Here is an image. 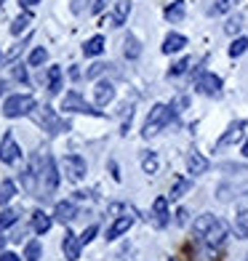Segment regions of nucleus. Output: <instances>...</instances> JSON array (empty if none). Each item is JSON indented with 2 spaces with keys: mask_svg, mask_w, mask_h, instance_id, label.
Instances as JSON below:
<instances>
[{
  "mask_svg": "<svg viewBox=\"0 0 248 261\" xmlns=\"http://www.w3.org/2000/svg\"><path fill=\"white\" fill-rule=\"evenodd\" d=\"M51 224H54V219L48 216V213H43V211H35L32 213V229L38 232V234H45L51 229Z\"/></svg>",
  "mask_w": 248,
  "mask_h": 261,
  "instance_id": "nucleus-19",
  "label": "nucleus"
},
{
  "mask_svg": "<svg viewBox=\"0 0 248 261\" xmlns=\"http://www.w3.org/2000/svg\"><path fill=\"white\" fill-rule=\"evenodd\" d=\"M171 221V213H168V197H158L155 203H152V224H155L158 229L168 227Z\"/></svg>",
  "mask_w": 248,
  "mask_h": 261,
  "instance_id": "nucleus-11",
  "label": "nucleus"
},
{
  "mask_svg": "<svg viewBox=\"0 0 248 261\" xmlns=\"http://www.w3.org/2000/svg\"><path fill=\"white\" fill-rule=\"evenodd\" d=\"M80 237L72 234V232H64V240H62V251H64V258L67 261H78L80 258Z\"/></svg>",
  "mask_w": 248,
  "mask_h": 261,
  "instance_id": "nucleus-12",
  "label": "nucleus"
},
{
  "mask_svg": "<svg viewBox=\"0 0 248 261\" xmlns=\"http://www.w3.org/2000/svg\"><path fill=\"white\" fill-rule=\"evenodd\" d=\"M187 45V38L179 32H171V35H165V40H163V54H176V51H182Z\"/></svg>",
  "mask_w": 248,
  "mask_h": 261,
  "instance_id": "nucleus-17",
  "label": "nucleus"
},
{
  "mask_svg": "<svg viewBox=\"0 0 248 261\" xmlns=\"http://www.w3.org/2000/svg\"><path fill=\"white\" fill-rule=\"evenodd\" d=\"M173 120H176V115H173L171 107H165V104H155V107L150 110V115H147V123H144V130H141V136H144V139L158 136L160 130H163L165 125H171Z\"/></svg>",
  "mask_w": 248,
  "mask_h": 261,
  "instance_id": "nucleus-3",
  "label": "nucleus"
},
{
  "mask_svg": "<svg viewBox=\"0 0 248 261\" xmlns=\"http://www.w3.org/2000/svg\"><path fill=\"white\" fill-rule=\"evenodd\" d=\"M14 195H16L14 181H3V184H0V205L11 203V200H14Z\"/></svg>",
  "mask_w": 248,
  "mask_h": 261,
  "instance_id": "nucleus-26",
  "label": "nucleus"
},
{
  "mask_svg": "<svg viewBox=\"0 0 248 261\" xmlns=\"http://www.w3.org/2000/svg\"><path fill=\"white\" fill-rule=\"evenodd\" d=\"M131 227H134V216H120V219H115L112 227L107 229V240H117V237L126 234Z\"/></svg>",
  "mask_w": 248,
  "mask_h": 261,
  "instance_id": "nucleus-15",
  "label": "nucleus"
},
{
  "mask_svg": "<svg viewBox=\"0 0 248 261\" xmlns=\"http://www.w3.org/2000/svg\"><path fill=\"white\" fill-rule=\"evenodd\" d=\"M192 234H195V243L203 248V251L214 253L224 245V240L230 237V229L221 219H216L214 213H203L192 221Z\"/></svg>",
  "mask_w": 248,
  "mask_h": 261,
  "instance_id": "nucleus-1",
  "label": "nucleus"
},
{
  "mask_svg": "<svg viewBox=\"0 0 248 261\" xmlns=\"http://www.w3.org/2000/svg\"><path fill=\"white\" fill-rule=\"evenodd\" d=\"M30 21H32V16H30V14H21L19 19H14V24H11V35H21V32L27 30Z\"/></svg>",
  "mask_w": 248,
  "mask_h": 261,
  "instance_id": "nucleus-30",
  "label": "nucleus"
},
{
  "mask_svg": "<svg viewBox=\"0 0 248 261\" xmlns=\"http://www.w3.org/2000/svg\"><path fill=\"white\" fill-rule=\"evenodd\" d=\"M16 219H19V211H16V208H8V211H3V213H0V229L11 227V224H16Z\"/></svg>",
  "mask_w": 248,
  "mask_h": 261,
  "instance_id": "nucleus-29",
  "label": "nucleus"
},
{
  "mask_svg": "<svg viewBox=\"0 0 248 261\" xmlns=\"http://www.w3.org/2000/svg\"><path fill=\"white\" fill-rule=\"evenodd\" d=\"M14 75H16V80H21V83H27V69L21 67V64H16V69H14Z\"/></svg>",
  "mask_w": 248,
  "mask_h": 261,
  "instance_id": "nucleus-40",
  "label": "nucleus"
},
{
  "mask_svg": "<svg viewBox=\"0 0 248 261\" xmlns=\"http://www.w3.org/2000/svg\"><path fill=\"white\" fill-rule=\"evenodd\" d=\"M78 216V205L72 203V200H64V203H56L54 208V219L56 221H62V224H69Z\"/></svg>",
  "mask_w": 248,
  "mask_h": 261,
  "instance_id": "nucleus-13",
  "label": "nucleus"
},
{
  "mask_svg": "<svg viewBox=\"0 0 248 261\" xmlns=\"http://www.w3.org/2000/svg\"><path fill=\"white\" fill-rule=\"evenodd\" d=\"M192 189V179H184V176H176V181L171 187V200H179Z\"/></svg>",
  "mask_w": 248,
  "mask_h": 261,
  "instance_id": "nucleus-21",
  "label": "nucleus"
},
{
  "mask_svg": "<svg viewBox=\"0 0 248 261\" xmlns=\"http://www.w3.org/2000/svg\"><path fill=\"white\" fill-rule=\"evenodd\" d=\"M187 168H190L192 176H203L211 168V163L200 155V152H190V155H187Z\"/></svg>",
  "mask_w": 248,
  "mask_h": 261,
  "instance_id": "nucleus-14",
  "label": "nucleus"
},
{
  "mask_svg": "<svg viewBox=\"0 0 248 261\" xmlns=\"http://www.w3.org/2000/svg\"><path fill=\"white\" fill-rule=\"evenodd\" d=\"M190 64H192V59H179L176 64H171V69H168V77H179V75H184Z\"/></svg>",
  "mask_w": 248,
  "mask_h": 261,
  "instance_id": "nucleus-31",
  "label": "nucleus"
},
{
  "mask_svg": "<svg viewBox=\"0 0 248 261\" xmlns=\"http://www.w3.org/2000/svg\"><path fill=\"white\" fill-rule=\"evenodd\" d=\"M62 171L69 181H80L83 176H86V160H83L80 155H67L62 160Z\"/></svg>",
  "mask_w": 248,
  "mask_h": 261,
  "instance_id": "nucleus-9",
  "label": "nucleus"
},
{
  "mask_svg": "<svg viewBox=\"0 0 248 261\" xmlns=\"http://www.w3.org/2000/svg\"><path fill=\"white\" fill-rule=\"evenodd\" d=\"M107 67H110V64H93V67L88 69V72H86V77H99V75H102Z\"/></svg>",
  "mask_w": 248,
  "mask_h": 261,
  "instance_id": "nucleus-38",
  "label": "nucleus"
},
{
  "mask_svg": "<svg viewBox=\"0 0 248 261\" xmlns=\"http://www.w3.org/2000/svg\"><path fill=\"white\" fill-rule=\"evenodd\" d=\"M240 152H243V158H248V139L243 141V147H240Z\"/></svg>",
  "mask_w": 248,
  "mask_h": 261,
  "instance_id": "nucleus-45",
  "label": "nucleus"
},
{
  "mask_svg": "<svg viewBox=\"0 0 248 261\" xmlns=\"http://www.w3.org/2000/svg\"><path fill=\"white\" fill-rule=\"evenodd\" d=\"M128 14H131V3H128V0H117V3H115V14H112V27H123Z\"/></svg>",
  "mask_w": 248,
  "mask_h": 261,
  "instance_id": "nucleus-18",
  "label": "nucleus"
},
{
  "mask_svg": "<svg viewBox=\"0 0 248 261\" xmlns=\"http://www.w3.org/2000/svg\"><path fill=\"white\" fill-rule=\"evenodd\" d=\"M62 110H64V112H83V115H102L99 110H93V107L83 99L78 91H69V93H67L64 101H62Z\"/></svg>",
  "mask_w": 248,
  "mask_h": 261,
  "instance_id": "nucleus-7",
  "label": "nucleus"
},
{
  "mask_svg": "<svg viewBox=\"0 0 248 261\" xmlns=\"http://www.w3.org/2000/svg\"><path fill=\"white\" fill-rule=\"evenodd\" d=\"M3 3H6V0H0V8H3Z\"/></svg>",
  "mask_w": 248,
  "mask_h": 261,
  "instance_id": "nucleus-47",
  "label": "nucleus"
},
{
  "mask_svg": "<svg viewBox=\"0 0 248 261\" xmlns=\"http://www.w3.org/2000/svg\"><path fill=\"white\" fill-rule=\"evenodd\" d=\"M168 261H179V258H168Z\"/></svg>",
  "mask_w": 248,
  "mask_h": 261,
  "instance_id": "nucleus-48",
  "label": "nucleus"
},
{
  "mask_svg": "<svg viewBox=\"0 0 248 261\" xmlns=\"http://www.w3.org/2000/svg\"><path fill=\"white\" fill-rule=\"evenodd\" d=\"M102 51H104V38H102V35L86 40V45H83V54H86V56H99Z\"/></svg>",
  "mask_w": 248,
  "mask_h": 261,
  "instance_id": "nucleus-22",
  "label": "nucleus"
},
{
  "mask_svg": "<svg viewBox=\"0 0 248 261\" xmlns=\"http://www.w3.org/2000/svg\"><path fill=\"white\" fill-rule=\"evenodd\" d=\"M184 14H187V3L184 0H173V3L165 8V19L171 21V24H176V21H182L184 19Z\"/></svg>",
  "mask_w": 248,
  "mask_h": 261,
  "instance_id": "nucleus-20",
  "label": "nucleus"
},
{
  "mask_svg": "<svg viewBox=\"0 0 248 261\" xmlns=\"http://www.w3.org/2000/svg\"><path fill=\"white\" fill-rule=\"evenodd\" d=\"M19 3L24 6V8H30V6H35V3H40V0H19Z\"/></svg>",
  "mask_w": 248,
  "mask_h": 261,
  "instance_id": "nucleus-44",
  "label": "nucleus"
},
{
  "mask_svg": "<svg viewBox=\"0 0 248 261\" xmlns=\"http://www.w3.org/2000/svg\"><path fill=\"white\" fill-rule=\"evenodd\" d=\"M104 3H107V0H96V3H93V11H96V14H99V11L104 8Z\"/></svg>",
  "mask_w": 248,
  "mask_h": 261,
  "instance_id": "nucleus-43",
  "label": "nucleus"
},
{
  "mask_svg": "<svg viewBox=\"0 0 248 261\" xmlns=\"http://www.w3.org/2000/svg\"><path fill=\"white\" fill-rule=\"evenodd\" d=\"M187 221H190V211H187V208H179V211H176V224H179V227H184Z\"/></svg>",
  "mask_w": 248,
  "mask_h": 261,
  "instance_id": "nucleus-37",
  "label": "nucleus"
},
{
  "mask_svg": "<svg viewBox=\"0 0 248 261\" xmlns=\"http://www.w3.org/2000/svg\"><path fill=\"white\" fill-rule=\"evenodd\" d=\"M195 91L203 96H221V77L214 72H200V77L195 80Z\"/></svg>",
  "mask_w": 248,
  "mask_h": 261,
  "instance_id": "nucleus-6",
  "label": "nucleus"
},
{
  "mask_svg": "<svg viewBox=\"0 0 248 261\" xmlns=\"http://www.w3.org/2000/svg\"><path fill=\"white\" fill-rule=\"evenodd\" d=\"M243 134H245V120H235V123H230V125H227V130H224V134L219 136L216 149H224V147L238 144V141L243 139Z\"/></svg>",
  "mask_w": 248,
  "mask_h": 261,
  "instance_id": "nucleus-8",
  "label": "nucleus"
},
{
  "mask_svg": "<svg viewBox=\"0 0 248 261\" xmlns=\"http://www.w3.org/2000/svg\"><path fill=\"white\" fill-rule=\"evenodd\" d=\"M240 30H243V19L240 16H232L227 24H224V32H227V35H238Z\"/></svg>",
  "mask_w": 248,
  "mask_h": 261,
  "instance_id": "nucleus-32",
  "label": "nucleus"
},
{
  "mask_svg": "<svg viewBox=\"0 0 248 261\" xmlns=\"http://www.w3.org/2000/svg\"><path fill=\"white\" fill-rule=\"evenodd\" d=\"M141 168H144V173H158V168H160V160H158V155L155 152H144V158H141Z\"/></svg>",
  "mask_w": 248,
  "mask_h": 261,
  "instance_id": "nucleus-24",
  "label": "nucleus"
},
{
  "mask_svg": "<svg viewBox=\"0 0 248 261\" xmlns=\"http://www.w3.org/2000/svg\"><path fill=\"white\" fill-rule=\"evenodd\" d=\"M112 99H115V86H112V83L110 80L96 83V104L99 107H107Z\"/></svg>",
  "mask_w": 248,
  "mask_h": 261,
  "instance_id": "nucleus-16",
  "label": "nucleus"
},
{
  "mask_svg": "<svg viewBox=\"0 0 248 261\" xmlns=\"http://www.w3.org/2000/svg\"><path fill=\"white\" fill-rule=\"evenodd\" d=\"M35 107H38V104H35V99H32V96H27V93L21 96V93H19V96H8V99H6V104H3V115H6V117L32 115Z\"/></svg>",
  "mask_w": 248,
  "mask_h": 261,
  "instance_id": "nucleus-5",
  "label": "nucleus"
},
{
  "mask_svg": "<svg viewBox=\"0 0 248 261\" xmlns=\"http://www.w3.org/2000/svg\"><path fill=\"white\" fill-rule=\"evenodd\" d=\"M62 91V69L51 67L48 69V93H59Z\"/></svg>",
  "mask_w": 248,
  "mask_h": 261,
  "instance_id": "nucleus-25",
  "label": "nucleus"
},
{
  "mask_svg": "<svg viewBox=\"0 0 248 261\" xmlns=\"http://www.w3.org/2000/svg\"><path fill=\"white\" fill-rule=\"evenodd\" d=\"M110 171H112V179L120 181V171H117V163H115V160H110Z\"/></svg>",
  "mask_w": 248,
  "mask_h": 261,
  "instance_id": "nucleus-42",
  "label": "nucleus"
},
{
  "mask_svg": "<svg viewBox=\"0 0 248 261\" xmlns=\"http://www.w3.org/2000/svg\"><path fill=\"white\" fill-rule=\"evenodd\" d=\"M86 8H88V0H75V3H72V11H75V14H83Z\"/></svg>",
  "mask_w": 248,
  "mask_h": 261,
  "instance_id": "nucleus-39",
  "label": "nucleus"
},
{
  "mask_svg": "<svg viewBox=\"0 0 248 261\" xmlns=\"http://www.w3.org/2000/svg\"><path fill=\"white\" fill-rule=\"evenodd\" d=\"M232 8V0H216V6L211 8V14H224V11Z\"/></svg>",
  "mask_w": 248,
  "mask_h": 261,
  "instance_id": "nucleus-35",
  "label": "nucleus"
},
{
  "mask_svg": "<svg viewBox=\"0 0 248 261\" xmlns=\"http://www.w3.org/2000/svg\"><path fill=\"white\" fill-rule=\"evenodd\" d=\"M3 245H6V237H0V253H3Z\"/></svg>",
  "mask_w": 248,
  "mask_h": 261,
  "instance_id": "nucleus-46",
  "label": "nucleus"
},
{
  "mask_svg": "<svg viewBox=\"0 0 248 261\" xmlns=\"http://www.w3.org/2000/svg\"><path fill=\"white\" fill-rule=\"evenodd\" d=\"M123 54H126V59H139L141 45H139V40L134 38V35H128V38L123 40Z\"/></svg>",
  "mask_w": 248,
  "mask_h": 261,
  "instance_id": "nucleus-23",
  "label": "nucleus"
},
{
  "mask_svg": "<svg viewBox=\"0 0 248 261\" xmlns=\"http://www.w3.org/2000/svg\"><path fill=\"white\" fill-rule=\"evenodd\" d=\"M0 261H21L16 253H11V251H3V253H0Z\"/></svg>",
  "mask_w": 248,
  "mask_h": 261,
  "instance_id": "nucleus-41",
  "label": "nucleus"
},
{
  "mask_svg": "<svg viewBox=\"0 0 248 261\" xmlns=\"http://www.w3.org/2000/svg\"><path fill=\"white\" fill-rule=\"evenodd\" d=\"M184 107H187V96H179V99H173V101H171V110H173V115L184 112Z\"/></svg>",
  "mask_w": 248,
  "mask_h": 261,
  "instance_id": "nucleus-36",
  "label": "nucleus"
},
{
  "mask_svg": "<svg viewBox=\"0 0 248 261\" xmlns=\"http://www.w3.org/2000/svg\"><path fill=\"white\" fill-rule=\"evenodd\" d=\"M248 51V38H243V35H240V38H235L232 40V45H230V56L235 59V56H243Z\"/></svg>",
  "mask_w": 248,
  "mask_h": 261,
  "instance_id": "nucleus-27",
  "label": "nucleus"
},
{
  "mask_svg": "<svg viewBox=\"0 0 248 261\" xmlns=\"http://www.w3.org/2000/svg\"><path fill=\"white\" fill-rule=\"evenodd\" d=\"M19 155H21V149H19V144H16L14 134L8 130V134L3 136V141H0V160H3V163H16Z\"/></svg>",
  "mask_w": 248,
  "mask_h": 261,
  "instance_id": "nucleus-10",
  "label": "nucleus"
},
{
  "mask_svg": "<svg viewBox=\"0 0 248 261\" xmlns=\"http://www.w3.org/2000/svg\"><path fill=\"white\" fill-rule=\"evenodd\" d=\"M32 117H35V123L43 125L48 134H59V130H67V128H69V123H67V120H59L51 107H35Z\"/></svg>",
  "mask_w": 248,
  "mask_h": 261,
  "instance_id": "nucleus-4",
  "label": "nucleus"
},
{
  "mask_svg": "<svg viewBox=\"0 0 248 261\" xmlns=\"http://www.w3.org/2000/svg\"><path fill=\"white\" fill-rule=\"evenodd\" d=\"M59 187V171L51 155H43L38 163V200H51Z\"/></svg>",
  "mask_w": 248,
  "mask_h": 261,
  "instance_id": "nucleus-2",
  "label": "nucleus"
},
{
  "mask_svg": "<svg viewBox=\"0 0 248 261\" xmlns=\"http://www.w3.org/2000/svg\"><path fill=\"white\" fill-rule=\"evenodd\" d=\"M96 232H99V227H96V224H91L88 229H83V234H80V243H83V245H88V243L93 240V237H96Z\"/></svg>",
  "mask_w": 248,
  "mask_h": 261,
  "instance_id": "nucleus-34",
  "label": "nucleus"
},
{
  "mask_svg": "<svg viewBox=\"0 0 248 261\" xmlns=\"http://www.w3.org/2000/svg\"><path fill=\"white\" fill-rule=\"evenodd\" d=\"M45 59H48V51H45V48H35L32 56H30V64H32V67H40Z\"/></svg>",
  "mask_w": 248,
  "mask_h": 261,
  "instance_id": "nucleus-33",
  "label": "nucleus"
},
{
  "mask_svg": "<svg viewBox=\"0 0 248 261\" xmlns=\"http://www.w3.org/2000/svg\"><path fill=\"white\" fill-rule=\"evenodd\" d=\"M40 253H43L40 243H38V240H30L27 248H24V258H27V261H40Z\"/></svg>",
  "mask_w": 248,
  "mask_h": 261,
  "instance_id": "nucleus-28",
  "label": "nucleus"
}]
</instances>
